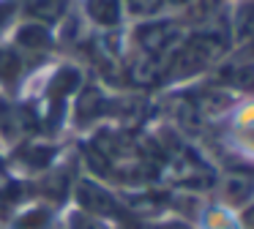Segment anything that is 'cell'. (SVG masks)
<instances>
[{
  "mask_svg": "<svg viewBox=\"0 0 254 229\" xmlns=\"http://www.w3.org/2000/svg\"><path fill=\"white\" fill-rule=\"evenodd\" d=\"M88 8L90 16H96L101 25H112L118 19V0H90Z\"/></svg>",
  "mask_w": 254,
  "mask_h": 229,
  "instance_id": "cell-1",
  "label": "cell"
}]
</instances>
